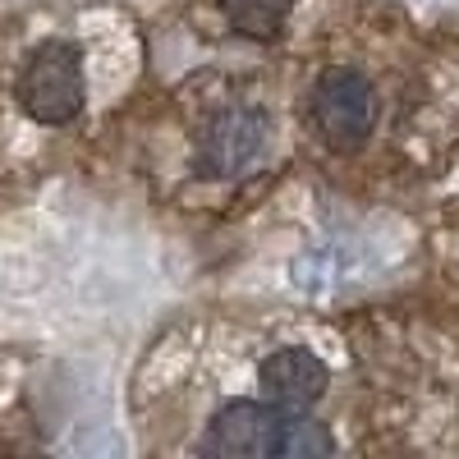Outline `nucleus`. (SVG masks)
Segmentation results:
<instances>
[{
  "instance_id": "obj_5",
  "label": "nucleus",
  "mask_w": 459,
  "mask_h": 459,
  "mask_svg": "<svg viewBox=\"0 0 459 459\" xmlns=\"http://www.w3.org/2000/svg\"><path fill=\"white\" fill-rule=\"evenodd\" d=\"M257 381L266 391V404L281 418H303L326 395V363L303 344H285L257 363Z\"/></svg>"
},
{
  "instance_id": "obj_1",
  "label": "nucleus",
  "mask_w": 459,
  "mask_h": 459,
  "mask_svg": "<svg viewBox=\"0 0 459 459\" xmlns=\"http://www.w3.org/2000/svg\"><path fill=\"white\" fill-rule=\"evenodd\" d=\"M19 106L37 125H69L83 110V56L69 42H47L19 69Z\"/></svg>"
},
{
  "instance_id": "obj_4",
  "label": "nucleus",
  "mask_w": 459,
  "mask_h": 459,
  "mask_svg": "<svg viewBox=\"0 0 459 459\" xmlns=\"http://www.w3.org/2000/svg\"><path fill=\"white\" fill-rule=\"evenodd\" d=\"M266 120L248 106H230L198 134V166L216 179L244 175L266 157Z\"/></svg>"
},
{
  "instance_id": "obj_7",
  "label": "nucleus",
  "mask_w": 459,
  "mask_h": 459,
  "mask_svg": "<svg viewBox=\"0 0 459 459\" xmlns=\"http://www.w3.org/2000/svg\"><path fill=\"white\" fill-rule=\"evenodd\" d=\"M331 428L317 418H285L281 455L276 459H331Z\"/></svg>"
},
{
  "instance_id": "obj_2",
  "label": "nucleus",
  "mask_w": 459,
  "mask_h": 459,
  "mask_svg": "<svg viewBox=\"0 0 459 459\" xmlns=\"http://www.w3.org/2000/svg\"><path fill=\"white\" fill-rule=\"evenodd\" d=\"M308 110H313V125L322 129V138L340 152H354L368 143V134L377 129V88L363 79L359 69L350 65H335V69H322V79L313 83V97H308Z\"/></svg>"
},
{
  "instance_id": "obj_6",
  "label": "nucleus",
  "mask_w": 459,
  "mask_h": 459,
  "mask_svg": "<svg viewBox=\"0 0 459 459\" xmlns=\"http://www.w3.org/2000/svg\"><path fill=\"white\" fill-rule=\"evenodd\" d=\"M221 10H225V19H230L235 32L266 42V37H276L281 23L290 19L294 0H221Z\"/></svg>"
},
{
  "instance_id": "obj_3",
  "label": "nucleus",
  "mask_w": 459,
  "mask_h": 459,
  "mask_svg": "<svg viewBox=\"0 0 459 459\" xmlns=\"http://www.w3.org/2000/svg\"><path fill=\"white\" fill-rule=\"evenodd\" d=\"M285 418L266 400H230L203 432V459H276Z\"/></svg>"
}]
</instances>
